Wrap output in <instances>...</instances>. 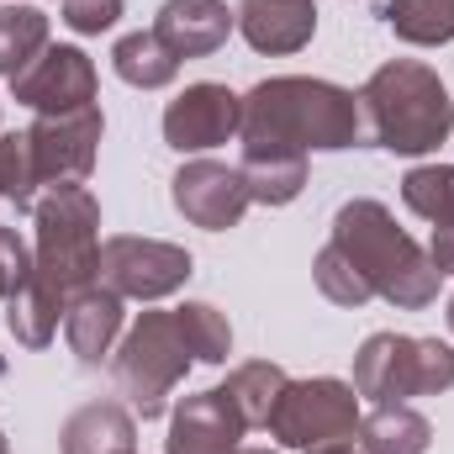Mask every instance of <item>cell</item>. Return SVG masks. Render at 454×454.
<instances>
[{
    "mask_svg": "<svg viewBox=\"0 0 454 454\" xmlns=\"http://www.w3.org/2000/svg\"><path fill=\"white\" fill-rule=\"evenodd\" d=\"M328 248L359 275V286H364L370 296H380V301H391V307H402V312H423V307L439 296V280H444V275L434 270L428 248H423L418 238H407V232L396 227V217H391L380 201H370V196L339 207Z\"/></svg>",
    "mask_w": 454,
    "mask_h": 454,
    "instance_id": "1",
    "label": "cell"
},
{
    "mask_svg": "<svg viewBox=\"0 0 454 454\" xmlns=\"http://www.w3.org/2000/svg\"><path fill=\"white\" fill-rule=\"evenodd\" d=\"M243 143H275V148H323L339 153L359 143V96L328 85V80H307V74H280L264 80L243 96Z\"/></svg>",
    "mask_w": 454,
    "mask_h": 454,
    "instance_id": "2",
    "label": "cell"
},
{
    "mask_svg": "<svg viewBox=\"0 0 454 454\" xmlns=\"http://www.w3.org/2000/svg\"><path fill=\"white\" fill-rule=\"evenodd\" d=\"M359 106L370 116V132L386 153H434L444 148V137L454 132V101L444 90V80L418 64V59H391L380 64L364 90Z\"/></svg>",
    "mask_w": 454,
    "mask_h": 454,
    "instance_id": "3",
    "label": "cell"
},
{
    "mask_svg": "<svg viewBox=\"0 0 454 454\" xmlns=\"http://www.w3.org/2000/svg\"><path fill=\"white\" fill-rule=\"evenodd\" d=\"M37 286L69 307L80 291L101 280V201L85 185H59L37 201V243H32Z\"/></svg>",
    "mask_w": 454,
    "mask_h": 454,
    "instance_id": "4",
    "label": "cell"
},
{
    "mask_svg": "<svg viewBox=\"0 0 454 454\" xmlns=\"http://www.w3.org/2000/svg\"><path fill=\"white\" fill-rule=\"evenodd\" d=\"M454 386V348L412 333H370L354 354V391L375 407L407 396H439Z\"/></svg>",
    "mask_w": 454,
    "mask_h": 454,
    "instance_id": "5",
    "label": "cell"
},
{
    "mask_svg": "<svg viewBox=\"0 0 454 454\" xmlns=\"http://www.w3.org/2000/svg\"><path fill=\"white\" fill-rule=\"evenodd\" d=\"M191 343L180 333L175 312H143L132 323V333L121 339L112 354V375L121 386V396L132 402V418H159L169 407V391L180 386V375L191 370Z\"/></svg>",
    "mask_w": 454,
    "mask_h": 454,
    "instance_id": "6",
    "label": "cell"
},
{
    "mask_svg": "<svg viewBox=\"0 0 454 454\" xmlns=\"http://www.w3.org/2000/svg\"><path fill=\"white\" fill-rule=\"evenodd\" d=\"M270 439H280L286 450H323L343 444L359 434V391L348 380L317 375V380H286L280 402L264 418Z\"/></svg>",
    "mask_w": 454,
    "mask_h": 454,
    "instance_id": "7",
    "label": "cell"
},
{
    "mask_svg": "<svg viewBox=\"0 0 454 454\" xmlns=\"http://www.w3.org/2000/svg\"><path fill=\"white\" fill-rule=\"evenodd\" d=\"M191 254L164 238H106L101 243V286L121 301H164L191 280Z\"/></svg>",
    "mask_w": 454,
    "mask_h": 454,
    "instance_id": "8",
    "label": "cell"
},
{
    "mask_svg": "<svg viewBox=\"0 0 454 454\" xmlns=\"http://www.w3.org/2000/svg\"><path fill=\"white\" fill-rule=\"evenodd\" d=\"M101 106H80V112H53L37 116L27 127L32 143V175L37 185L59 191V185H85L96 169V148H101Z\"/></svg>",
    "mask_w": 454,
    "mask_h": 454,
    "instance_id": "9",
    "label": "cell"
},
{
    "mask_svg": "<svg viewBox=\"0 0 454 454\" xmlns=\"http://www.w3.org/2000/svg\"><path fill=\"white\" fill-rule=\"evenodd\" d=\"M11 96H16L21 106H32L37 116L96 106V64H90V53H80V48H43V53L11 80Z\"/></svg>",
    "mask_w": 454,
    "mask_h": 454,
    "instance_id": "10",
    "label": "cell"
},
{
    "mask_svg": "<svg viewBox=\"0 0 454 454\" xmlns=\"http://www.w3.org/2000/svg\"><path fill=\"white\" fill-rule=\"evenodd\" d=\"M169 196H175V212L191 227H207V232H227V227L243 223V212L254 207L248 185L238 169H227L217 159H191L175 180H169Z\"/></svg>",
    "mask_w": 454,
    "mask_h": 454,
    "instance_id": "11",
    "label": "cell"
},
{
    "mask_svg": "<svg viewBox=\"0 0 454 454\" xmlns=\"http://www.w3.org/2000/svg\"><path fill=\"white\" fill-rule=\"evenodd\" d=\"M243 127V96H232L227 85H185L169 106H164V143L175 153H207L227 143Z\"/></svg>",
    "mask_w": 454,
    "mask_h": 454,
    "instance_id": "12",
    "label": "cell"
},
{
    "mask_svg": "<svg viewBox=\"0 0 454 454\" xmlns=\"http://www.w3.org/2000/svg\"><path fill=\"white\" fill-rule=\"evenodd\" d=\"M248 434L243 412L232 407L223 386L217 391H201V396H185L169 418V439L164 454H238V439Z\"/></svg>",
    "mask_w": 454,
    "mask_h": 454,
    "instance_id": "13",
    "label": "cell"
},
{
    "mask_svg": "<svg viewBox=\"0 0 454 454\" xmlns=\"http://www.w3.org/2000/svg\"><path fill=\"white\" fill-rule=\"evenodd\" d=\"M238 27V11H227V0H164L159 5V43L175 53V59H212L232 37Z\"/></svg>",
    "mask_w": 454,
    "mask_h": 454,
    "instance_id": "14",
    "label": "cell"
},
{
    "mask_svg": "<svg viewBox=\"0 0 454 454\" xmlns=\"http://www.w3.org/2000/svg\"><path fill=\"white\" fill-rule=\"evenodd\" d=\"M238 32L248 37L254 53H301L317 32V5L312 0H243Z\"/></svg>",
    "mask_w": 454,
    "mask_h": 454,
    "instance_id": "15",
    "label": "cell"
},
{
    "mask_svg": "<svg viewBox=\"0 0 454 454\" xmlns=\"http://www.w3.org/2000/svg\"><path fill=\"white\" fill-rule=\"evenodd\" d=\"M116 333H121V296L106 291L101 280L64 307V339H69L80 364H101L112 354Z\"/></svg>",
    "mask_w": 454,
    "mask_h": 454,
    "instance_id": "16",
    "label": "cell"
},
{
    "mask_svg": "<svg viewBox=\"0 0 454 454\" xmlns=\"http://www.w3.org/2000/svg\"><path fill=\"white\" fill-rule=\"evenodd\" d=\"M238 175H243V185L259 207H286L307 185V153L301 148H275V143H243Z\"/></svg>",
    "mask_w": 454,
    "mask_h": 454,
    "instance_id": "17",
    "label": "cell"
},
{
    "mask_svg": "<svg viewBox=\"0 0 454 454\" xmlns=\"http://www.w3.org/2000/svg\"><path fill=\"white\" fill-rule=\"evenodd\" d=\"M59 444H64V454H132L137 418L127 407H116V402H90L64 423Z\"/></svg>",
    "mask_w": 454,
    "mask_h": 454,
    "instance_id": "18",
    "label": "cell"
},
{
    "mask_svg": "<svg viewBox=\"0 0 454 454\" xmlns=\"http://www.w3.org/2000/svg\"><path fill=\"white\" fill-rule=\"evenodd\" d=\"M359 439H364V454H428L434 423L418 407L391 402V407H375L370 418H359Z\"/></svg>",
    "mask_w": 454,
    "mask_h": 454,
    "instance_id": "19",
    "label": "cell"
},
{
    "mask_svg": "<svg viewBox=\"0 0 454 454\" xmlns=\"http://www.w3.org/2000/svg\"><path fill=\"white\" fill-rule=\"evenodd\" d=\"M112 69L137 90H164L180 74V59L159 43V32H127L112 48Z\"/></svg>",
    "mask_w": 454,
    "mask_h": 454,
    "instance_id": "20",
    "label": "cell"
},
{
    "mask_svg": "<svg viewBox=\"0 0 454 454\" xmlns=\"http://www.w3.org/2000/svg\"><path fill=\"white\" fill-rule=\"evenodd\" d=\"M386 27L412 48L454 43V0H386Z\"/></svg>",
    "mask_w": 454,
    "mask_h": 454,
    "instance_id": "21",
    "label": "cell"
},
{
    "mask_svg": "<svg viewBox=\"0 0 454 454\" xmlns=\"http://www.w3.org/2000/svg\"><path fill=\"white\" fill-rule=\"evenodd\" d=\"M48 48V16L37 5H0V74L16 80Z\"/></svg>",
    "mask_w": 454,
    "mask_h": 454,
    "instance_id": "22",
    "label": "cell"
},
{
    "mask_svg": "<svg viewBox=\"0 0 454 454\" xmlns=\"http://www.w3.org/2000/svg\"><path fill=\"white\" fill-rule=\"evenodd\" d=\"M286 370L280 364H270V359H254V364H238L232 375H227V396H232V407L243 412V423L248 428H264V418H270V407L280 402V391H286Z\"/></svg>",
    "mask_w": 454,
    "mask_h": 454,
    "instance_id": "23",
    "label": "cell"
},
{
    "mask_svg": "<svg viewBox=\"0 0 454 454\" xmlns=\"http://www.w3.org/2000/svg\"><path fill=\"white\" fill-rule=\"evenodd\" d=\"M402 201L407 212L428 217V223H454V164H423L402 180Z\"/></svg>",
    "mask_w": 454,
    "mask_h": 454,
    "instance_id": "24",
    "label": "cell"
},
{
    "mask_svg": "<svg viewBox=\"0 0 454 454\" xmlns=\"http://www.w3.org/2000/svg\"><path fill=\"white\" fill-rule=\"evenodd\" d=\"M175 317H180V333H185L191 354H196L201 364H227V354H232V328H227V317L217 307L185 301V307H175Z\"/></svg>",
    "mask_w": 454,
    "mask_h": 454,
    "instance_id": "25",
    "label": "cell"
},
{
    "mask_svg": "<svg viewBox=\"0 0 454 454\" xmlns=\"http://www.w3.org/2000/svg\"><path fill=\"white\" fill-rule=\"evenodd\" d=\"M0 201H11L16 212L37 201V175H32L27 132H0Z\"/></svg>",
    "mask_w": 454,
    "mask_h": 454,
    "instance_id": "26",
    "label": "cell"
},
{
    "mask_svg": "<svg viewBox=\"0 0 454 454\" xmlns=\"http://www.w3.org/2000/svg\"><path fill=\"white\" fill-rule=\"evenodd\" d=\"M37 280V264H32V248L16 238V227H0V296H5V307L27 291Z\"/></svg>",
    "mask_w": 454,
    "mask_h": 454,
    "instance_id": "27",
    "label": "cell"
},
{
    "mask_svg": "<svg viewBox=\"0 0 454 454\" xmlns=\"http://www.w3.org/2000/svg\"><path fill=\"white\" fill-rule=\"evenodd\" d=\"M116 16H121V0H64V21L80 37H96V32L116 27Z\"/></svg>",
    "mask_w": 454,
    "mask_h": 454,
    "instance_id": "28",
    "label": "cell"
},
{
    "mask_svg": "<svg viewBox=\"0 0 454 454\" xmlns=\"http://www.w3.org/2000/svg\"><path fill=\"white\" fill-rule=\"evenodd\" d=\"M428 259H434V270H439V275H454V223H434Z\"/></svg>",
    "mask_w": 454,
    "mask_h": 454,
    "instance_id": "29",
    "label": "cell"
},
{
    "mask_svg": "<svg viewBox=\"0 0 454 454\" xmlns=\"http://www.w3.org/2000/svg\"><path fill=\"white\" fill-rule=\"evenodd\" d=\"M307 454H359V450H354V444L343 439V444H323V450H307Z\"/></svg>",
    "mask_w": 454,
    "mask_h": 454,
    "instance_id": "30",
    "label": "cell"
},
{
    "mask_svg": "<svg viewBox=\"0 0 454 454\" xmlns=\"http://www.w3.org/2000/svg\"><path fill=\"white\" fill-rule=\"evenodd\" d=\"M238 454H275V450H238Z\"/></svg>",
    "mask_w": 454,
    "mask_h": 454,
    "instance_id": "31",
    "label": "cell"
},
{
    "mask_svg": "<svg viewBox=\"0 0 454 454\" xmlns=\"http://www.w3.org/2000/svg\"><path fill=\"white\" fill-rule=\"evenodd\" d=\"M450 333H454V296H450Z\"/></svg>",
    "mask_w": 454,
    "mask_h": 454,
    "instance_id": "32",
    "label": "cell"
},
{
    "mask_svg": "<svg viewBox=\"0 0 454 454\" xmlns=\"http://www.w3.org/2000/svg\"><path fill=\"white\" fill-rule=\"evenodd\" d=\"M0 454H11V444H5V434H0Z\"/></svg>",
    "mask_w": 454,
    "mask_h": 454,
    "instance_id": "33",
    "label": "cell"
}]
</instances>
